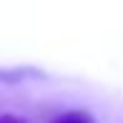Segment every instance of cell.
<instances>
[{
    "instance_id": "6da1fadb",
    "label": "cell",
    "mask_w": 123,
    "mask_h": 123,
    "mask_svg": "<svg viewBox=\"0 0 123 123\" xmlns=\"http://www.w3.org/2000/svg\"><path fill=\"white\" fill-rule=\"evenodd\" d=\"M40 70L33 68H15V70H0V80H25V78H40Z\"/></svg>"
},
{
    "instance_id": "3957f363",
    "label": "cell",
    "mask_w": 123,
    "mask_h": 123,
    "mask_svg": "<svg viewBox=\"0 0 123 123\" xmlns=\"http://www.w3.org/2000/svg\"><path fill=\"white\" fill-rule=\"evenodd\" d=\"M0 123H23V121L15 118V116H0Z\"/></svg>"
},
{
    "instance_id": "7a4b0ae2",
    "label": "cell",
    "mask_w": 123,
    "mask_h": 123,
    "mask_svg": "<svg viewBox=\"0 0 123 123\" xmlns=\"http://www.w3.org/2000/svg\"><path fill=\"white\" fill-rule=\"evenodd\" d=\"M55 123H96V121L88 111H65L55 118Z\"/></svg>"
}]
</instances>
